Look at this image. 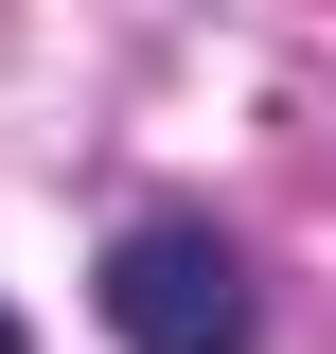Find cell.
I'll use <instances>...</instances> for the list:
<instances>
[{"mask_svg":"<svg viewBox=\"0 0 336 354\" xmlns=\"http://www.w3.org/2000/svg\"><path fill=\"white\" fill-rule=\"evenodd\" d=\"M0 354H36V337H18V319H0Z\"/></svg>","mask_w":336,"mask_h":354,"instance_id":"2","label":"cell"},{"mask_svg":"<svg viewBox=\"0 0 336 354\" xmlns=\"http://www.w3.org/2000/svg\"><path fill=\"white\" fill-rule=\"evenodd\" d=\"M106 337L124 354H248L265 301H248V248L212 213H142L124 248H106Z\"/></svg>","mask_w":336,"mask_h":354,"instance_id":"1","label":"cell"}]
</instances>
